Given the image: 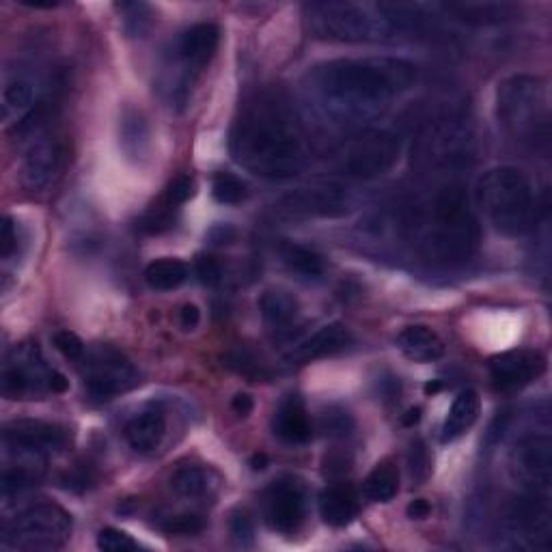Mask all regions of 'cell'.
Here are the masks:
<instances>
[{"label": "cell", "instance_id": "816d5d0a", "mask_svg": "<svg viewBox=\"0 0 552 552\" xmlns=\"http://www.w3.org/2000/svg\"><path fill=\"white\" fill-rule=\"evenodd\" d=\"M20 5L31 7V9H57L59 7V3H54V0H50V3H46V0H20Z\"/></svg>", "mask_w": 552, "mask_h": 552}, {"label": "cell", "instance_id": "5bb4252c", "mask_svg": "<svg viewBox=\"0 0 552 552\" xmlns=\"http://www.w3.org/2000/svg\"><path fill=\"white\" fill-rule=\"evenodd\" d=\"M546 374V356L537 350H509L490 358V380L496 391L516 393Z\"/></svg>", "mask_w": 552, "mask_h": 552}, {"label": "cell", "instance_id": "83f0119b", "mask_svg": "<svg viewBox=\"0 0 552 552\" xmlns=\"http://www.w3.org/2000/svg\"><path fill=\"white\" fill-rule=\"evenodd\" d=\"M121 149L130 160H143L149 151V128L145 117L134 108H128L121 115L119 123Z\"/></svg>", "mask_w": 552, "mask_h": 552}, {"label": "cell", "instance_id": "bcb514c9", "mask_svg": "<svg viewBox=\"0 0 552 552\" xmlns=\"http://www.w3.org/2000/svg\"><path fill=\"white\" fill-rule=\"evenodd\" d=\"M207 238H210V242L216 246H225V244L236 242L238 231L231 225H216V227H212L210 233H207Z\"/></svg>", "mask_w": 552, "mask_h": 552}, {"label": "cell", "instance_id": "11a10c76", "mask_svg": "<svg viewBox=\"0 0 552 552\" xmlns=\"http://www.w3.org/2000/svg\"><path fill=\"white\" fill-rule=\"evenodd\" d=\"M440 391V384L438 382H430V384H425V393L427 395H434Z\"/></svg>", "mask_w": 552, "mask_h": 552}, {"label": "cell", "instance_id": "ab89813d", "mask_svg": "<svg viewBox=\"0 0 552 552\" xmlns=\"http://www.w3.org/2000/svg\"><path fill=\"white\" fill-rule=\"evenodd\" d=\"M98 548L104 552H130V550H136L138 544L128 533H123L113 527H104L98 533Z\"/></svg>", "mask_w": 552, "mask_h": 552}, {"label": "cell", "instance_id": "9c48e42d", "mask_svg": "<svg viewBox=\"0 0 552 552\" xmlns=\"http://www.w3.org/2000/svg\"><path fill=\"white\" fill-rule=\"evenodd\" d=\"M82 380L91 397L113 399L138 384V371L113 345H98L82 358Z\"/></svg>", "mask_w": 552, "mask_h": 552}, {"label": "cell", "instance_id": "7c38bea8", "mask_svg": "<svg viewBox=\"0 0 552 552\" xmlns=\"http://www.w3.org/2000/svg\"><path fill=\"white\" fill-rule=\"evenodd\" d=\"M509 473L527 492L548 494L552 481V447L550 438L527 436L509 453Z\"/></svg>", "mask_w": 552, "mask_h": 552}, {"label": "cell", "instance_id": "8fae6325", "mask_svg": "<svg viewBox=\"0 0 552 552\" xmlns=\"http://www.w3.org/2000/svg\"><path fill=\"white\" fill-rule=\"evenodd\" d=\"M471 143V130L462 117H440L419 136V158L432 167L449 169L468 158Z\"/></svg>", "mask_w": 552, "mask_h": 552}, {"label": "cell", "instance_id": "cb8c5ba5", "mask_svg": "<svg viewBox=\"0 0 552 552\" xmlns=\"http://www.w3.org/2000/svg\"><path fill=\"white\" fill-rule=\"evenodd\" d=\"M164 434H167V419L158 408L143 410L126 425L128 445L138 453H149L160 447Z\"/></svg>", "mask_w": 552, "mask_h": 552}, {"label": "cell", "instance_id": "db71d44e", "mask_svg": "<svg viewBox=\"0 0 552 552\" xmlns=\"http://www.w3.org/2000/svg\"><path fill=\"white\" fill-rule=\"evenodd\" d=\"M421 421V408H410L404 417V425H414Z\"/></svg>", "mask_w": 552, "mask_h": 552}, {"label": "cell", "instance_id": "3957f363", "mask_svg": "<svg viewBox=\"0 0 552 552\" xmlns=\"http://www.w3.org/2000/svg\"><path fill=\"white\" fill-rule=\"evenodd\" d=\"M414 229L419 231L421 255L432 264L464 266L477 253L479 225L458 186L440 190Z\"/></svg>", "mask_w": 552, "mask_h": 552}, {"label": "cell", "instance_id": "8992f818", "mask_svg": "<svg viewBox=\"0 0 552 552\" xmlns=\"http://www.w3.org/2000/svg\"><path fill=\"white\" fill-rule=\"evenodd\" d=\"M496 113L503 128L522 143L548 141L546 87L535 76H512L496 91Z\"/></svg>", "mask_w": 552, "mask_h": 552}, {"label": "cell", "instance_id": "c3c4849f", "mask_svg": "<svg viewBox=\"0 0 552 552\" xmlns=\"http://www.w3.org/2000/svg\"><path fill=\"white\" fill-rule=\"evenodd\" d=\"M253 408H255V402H253V397L248 395V393H238L236 397L231 399V410L236 412L238 417H242V419H246L248 414L253 412Z\"/></svg>", "mask_w": 552, "mask_h": 552}, {"label": "cell", "instance_id": "ee69618b", "mask_svg": "<svg viewBox=\"0 0 552 552\" xmlns=\"http://www.w3.org/2000/svg\"><path fill=\"white\" fill-rule=\"evenodd\" d=\"M20 248V229L13 223V218L5 216L3 227H0V255L5 261H9L13 255L18 253Z\"/></svg>", "mask_w": 552, "mask_h": 552}, {"label": "cell", "instance_id": "7402d4cb", "mask_svg": "<svg viewBox=\"0 0 552 552\" xmlns=\"http://www.w3.org/2000/svg\"><path fill=\"white\" fill-rule=\"evenodd\" d=\"M445 16L468 26H499L518 16V7L509 3H445L438 5Z\"/></svg>", "mask_w": 552, "mask_h": 552}, {"label": "cell", "instance_id": "52a82bcc", "mask_svg": "<svg viewBox=\"0 0 552 552\" xmlns=\"http://www.w3.org/2000/svg\"><path fill=\"white\" fill-rule=\"evenodd\" d=\"M72 535V516L63 507L41 503L5 522L3 544L13 550H57Z\"/></svg>", "mask_w": 552, "mask_h": 552}, {"label": "cell", "instance_id": "60d3db41", "mask_svg": "<svg viewBox=\"0 0 552 552\" xmlns=\"http://www.w3.org/2000/svg\"><path fill=\"white\" fill-rule=\"evenodd\" d=\"M195 192H197L195 179H192L190 175H179L169 184L167 195H164V203H169L173 207L184 205L186 201H190L192 197H195Z\"/></svg>", "mask_w": 552, "mask_h": 552}, {"label": "cell", "instance_id": "ac0fdd59", "mask_svg": "<svg viewBox=\"0 0 552 552\" xmlns=\"http://www.w3.org/2000/svg\"><path fill=\"white\" fill-rule=\"evenodd\" d=\"M63 151L54 138H37L29 147L22 164V182L29 190L48 188L61 171Z\"/></svg>", "mask_w": 552, "mask_h": 552}, {"label": "cell", "instance_id": "30bf717a", "mask_svg": "<svg viewBox=\"0 0 552 552\" xmlns=\"http://www.w3.org/2000/svg\"><path fill=\"white\" fill-rule=\"evenodd\" d=\"M52 371L37 343H20L3 367V395L7 399H35L50 391Z\"/></svg>", "mask_w": 552, "mask_h": 552}, {"label": "cell", "instance_id": "7bdbcfd3", "mask_svg": "<svg viewBox=\"0 0 552 552\" xmlns=\"http://www.w3.org/2000/svg\"><path fill=\"white\" fill-rule=\"evenodd\" d=\"M195 272L199 276V281L207 287H216L220 281H223V268H220L218 259L214 255H207V253L197 255Z\"/></svg>", "mask_w": 552, "mask_h": 552}, {"label": "cell", "instance_id": "ba28073f", "mask_svg": "<svg viewBox=\"0 0 552 552\" xmlns=\"http://www.w3.org/2000/svg\"><path fill=\"white\" fill-rule=\"evenodd\" d=\"M402 143L393 132L365 130L345 141L337 151V169L352 179H376L399 160Z\"/></svg>", "mask_w": 552, "mask_h": 552}, {"label": "cell", "instance_id": "4dcf8cb0", "mask_svg": "<svg viewBox=\"0 0 552 552\" xmlns=\"http://www.w3.org/2000/svg\"><path fill=\"white\" fill-rule=\"evenodd\" d=\"M399 492V471L389 460L376 464L363 483V494L371 503H389Z\"/></svg>", "mask_w": 552, "mask_h": 552}, {"label": "cell", "instance_id": "f546056e", "mask_svg": "<svg viewBox=\"0 0 552 552\" xmlns=\"http://www.w3.org/2000/svg\"><path fill=\"white\" fill-rule=\"evenodd\" d=\"M216 486V475L203 466H184L171 477V488L184 499H203Z\"/></svg>", "mask_w": 552, "mask_h": 552}, {"label": "cell", "instance_id": "f907efd6", "mask_svg": "<svg viewBox=\"0 0 552 552\" xmlns=\"http://www.w3.org/2000/svg\"><path fill=\"white\" fill-rule=\"evenodd\" d=\"M67 389H69V380L61 374V371H52L50 391H52V393H65Z\"/></svg>", "mask_w": 552, "mask_h": 552}, {"label": "cell", "instance_id": "d6986e66", "mask_svg": "<svg viewBox=\"0 0 552 552\" xmlns=\"http://www.w3.org/2000/svg\"><path fill=\"white\" fill-rule=\"evenodd\" d=\"M218 41H220V31L216 24L210 22H201L190 26V29L177 39V59L182 61L186 67V74L192 78L195 72H201V69L210 63V59L218 50Z\"/></svg>", "mask_w": 552, "mask_h": 552}, {"label": "cell", "instance_id": "2e32d148", "mask_svg": "<svg viewBox=\"0 0 552 552\" xmlns=\"http://www.w3.org/2000/svg\"><path fill=\"white\" fill-rule=\"evenodd\" d=\"M354 207L352 197L339 186L300 188L283 199V210L292 216L337 218Z\"/></svg>", "mask_w": 552, "mask_h": 552}, {"label": "cell", "instance_id": "8d00e7d4", "mask_svg": "<svg viewBox=\"0 0 552 552\" xmlns=\"http://www.w3.org/2000/svg\"><path fill=\"white\" fill-rule=\"evenodd\" d=\"M175 227V207L164 203V207H154L141 220H138V229L149 236H160V233Z\"/></svg>", "mask_w": 552, "mask_h": 552}, {"label": "cell", "instance_id": "f5cc1de1", "mask_svg": "<svg viewBox=\"0 0 552 552\" xmlns=\"http://www.w3.org/2000/svg\"><path fill=\"white\" fill-rule=\"evenodd\" d=\"M251 466L255 468V471H264V468L268 466V458H266V453H257V455H253Z\"/></svg>", "mask_w": 552, "mask_h": 552}, {"label": "cell", "instance_id": "44dd1931", "mask_svg": "<svg viewBox=\"0 0 552 552\" xmlns=\"http://www.w3.org/2000/svg\"><path fill=\"white\" fill-rule=\"evenodd\" d=\"M272 430L289 445H305L313 436V425L307 414L305 402L298 395H287L276 408Z\"/></svg>", "mask_w": 552, "mask_h": 552}, {"label": "cell", "instance_id": "5b68a950", "mask_svg": "<svg viewBox=\"0 0 552 552\" xmlns=\"http://www.w3.org/2000/svg\"><path fill=\"white\" fill-rule=\"evenodd\" d=\"M307 26L313 37L345 44H367L393 37L395 26L380 5L358 3H311L305 5Z\"/></svg>", "mask_w": 552, "mask_h": 552}, {"label": "cell", "instance_id": "d6a6232c", "mask_svg": "<svg viewBox=\"0 0 552 552\" xmlns=\"http://www.w3.org/2000/svg\"><path fill=\"white\" fill-rule=\"evenodd\" d=\"M283 261L285 266L294 274L302 276V279H320L324 274V259L315 251L300 244H287L283 248Z\"/></svg>", "mask_w": 552, "mask_h": 552}, {"label": "cell", "instance_id": "603a6c76", "mask_svg": "<svg viewBox=\"0 0 552 552\" xmlns=\"http://www.w3.org/2000/svg\"><path fill=\"white\" fill-rule=\"evenodd\" d=\"M397 348L412 363H434L445 356V341L436 330L423 324L406 326L397 335Z\"/></svg>", "mask_w": 552, "mask_h": 552}, {"label": "cell", "instance_id": "7a4b0ae2", "mask_svg": "<svg viewBox=\"0 0 552 552\" xmlns=\"http://www.w3.org/2000/svg\"><path fill=\"white\" fill-rule=\"evenodd\" d=\"M229 145L244 169L276 182L296 177L309 160L294 108L276 91H261L240 108Z\"/></svg>", "mask_w": 552, "mask_h": 552}, {"label": "cell", "instance_id": "836d02e7", "mask_svg": "<svg viewBox=\"0 0 552 552\" xmlns=\"http://www.w3.org/2000/svg\"><path fill=\"white\" fill-rule=\"evenodd\" d=\"M227 367H231L233 371H238L240 376L248 378V380H268L272 374L270 369L266 367V363L261 361V358L246 350V348H238L227 354Z\"/></svg>", "mask_w": 552, "mask_h": 552}, {"label": "cell", "instance_id": "d590c367", "mask_svg": "<svg viewBox=\"0 0 552 552\" xmlns=\"http://www.w3.org/2000/svg\"><path fill=\"white\" fill-rule=\"evenodd\" d=\"M320 425H322V432L326 436L345 438V436H350L352 430H354V419H352V414L345 408L330 406V408L324 410Z\"/></svg>", "mask_w": 552, "mask_h": 552}, {"label": "cell", "instance_id": "4fadbf2b", "mask_svg": "<svg viewBox=\"0 0 552 552\" xmlns=\"http://www.w3.org/2000/svg\"><path fill=\"white\" fill-rule=\"evenodd\" d=\"M505 527L518 546H537L550 535V505L548 496L527 492L507 509Z\"/></svg>", "mask_w": 552, "mask_h": 552}, {"label": "cell", "instance_id": "f6af8a7d", "mask_svg": "<svg viewBox=\"0 0 552 552\" xmlns=\"http://www.w3.org/2000/svg\"><path fill=\"white\" fill-rule=\"evenodd\" d=\"M231 533L236 540L242 544V546H248L253 542V535H255V529H253V522L251 518H248L246 514H236L231 518Z\"/></svg>", "mask_w": 552, "mask_h": 552}, {"label": "cell", "instance_id": "4316f807", "mask_svg": "<svg viewBox=\"0 0 552 552\" xmlns=\"http://www.w3.org/2000/svg\"><path fill=\"white\" fill-rule=\"evenodd\" d=\"M259 311L272 330H285L296 320L298 300L285 289H268L259 298Z\"/></svg>", "mask_w": 552, "mask_h": 552}, {"label": "cell", "instance_id": "d4e9b609", "mask_svg": "<svg viewBox=\"0 0 552 552\" xmlns=\"http://www.w3.org/2000/svg\"><path fill=\"white\" fill-rule=\"evenodd\" d=\"M320 516L330 527H348L358 516V496L350 483H333L320 494Z\"/></svg>", "mask_w": 552, "mask_h": 552}, {"label": "cell", "instance_id": "ffe728a7", "mask_svg": "<svg viewBox=\"0 0 552 552\" xmlns=\"http://www.w3.org/2000/svg\"><path fill=\"white\" fill-rule=\"evenodd\" d=\"M352 343L354 335L350 333V328H345L343 324H328L317 330V333H313L307 341L296 345V348L287 354V361L294 365H307L313 361H320V358L341 354L348 350Z\"/></svg>", "mask_w": 552, "mask_h": 552}, {"label": "cell", "instance_id": "b9f144b4", "mask_svg": "<svg viewBox=\"0 0 552 552\" xmlns=\"http://www.w3.org/2000/svg\"><path fill=\"white\" fill-rule=\"evenodd\" d=\"M54 348H57L69 361H82L85 358V343L82 339L72 333V330H59L57 335L52 337Z\"/></svg>", "mask_w": 552, "mask_h": 552}, {"label": "cell", "instance_id": "277c9868", "mask_svg": "<svg viewBox=\"0 0 552 552\" xmlns=\"http://www.w3.org/2000/svg\"><path fill=\"white\" fill-rule=\"evenodd\" d=\"M477 203L503 236H524L537 220V199L529 177L516 167H496L477 184Z\"/></svg>", "mask_w": 552, "mask_h": 552}, {"label": "cell", "instance_id": "f1b7e54d", "mask_svg": "<svg viewBox=\"0 0 552 552\" xmlns=\"http://www.w3.org/2000/svg\"><path fill=\"white\" fill-rule=\"evenodd\" d=\"M145 281L151 289H158V292H171V289H177L188 281V266L182 259L173 257L156 259L145 268Z\"/></svg>", "mask_w": 552, "mask_h": 552}, {"label": "cell", "instance_id": "7dc6e473", "mask_svg": "<svg viewBox=\"0 0 552 552\" xmlns=\"http://www.w3.org/2000/svg\"><path fill=\"white\" fill-rule=\"evenodd\" d=\"M201 322V311L197 305H184L179 311V326L184 330H195Z\"/></svg>", "mask_w": 552, "mask_h": 552}, {"label": "cell", "instance_id": "e575fe53", "mask_svg": "<svg viewBox=\"0 0 552 552\" xmlns=\"http://www.w3.org/2000/svg\"><path fill=\"white\" fill-rule=\"evenodd\" d=\"M212 195L223 205H238L246 199V184L238 175L218 171L212 179Z\"/></svg>", "mask_w": 552, "mask_h": 552}, {"label": "cell", "instance_id": "1f68e13d", "mask_svg": "<svg viewBox=\"0 0 552 552\" xmlns=\"http://www.w3.org/2000/svg\"><path fill=\"white\" fill-rule=\"evenodd\" d=\"M35 104V85L29 76H11L3 87V117L9 119L13 113L31 110Z\"/></svg>", "mask_w": 552, "mask_h": 552}, {"label": "cell", "instance_id": "e0dca14e", "mask_svg": "<svg viewBox=\"0 0 552 552\" xmlns=\"http://www.w3.org/2000/svg\"><path fill=\"white\" fill-rule=\"evenodd\" d=\"M5 447L9 451L50 453L61 451L67 445V430L57 423L20 419L5 427Z\"/></svg>", "mask_w": 552, "mask_h": 552}, {"label": "cell", "instance_id": "681fc988", "mask_svg": "<svg viewBox=\"0 0 552 552\" xmlns=\"http://www.w3.org/2000/svg\"><path fill=\"white\" fill-rule=\"evenodd\" d=\"M406 514L410 520H425L427 516L432 514V505L427 503L425 499H417V501H412L406 509Z\"/></svg>", "mask_w": 552, "mask_h": 552}, {"label": "cell", "instance_id": "9a60e30c", "mask_svg": "<svg viewBox=\"0 0 552 552\" xmlns=\"http://www.w3.org/2000/svg\"><path fill=\"white\" fill-rule=\"evenodd\" d=\"M264 514L279 533H296L307 518V492L296 479L274 481L264 496Z\"/></svg>", "mask_w": 552, "mask_h": 552}, {"label": "cell", "instance_id": "484cf974", "mask_svg": "<svg viewBox=\"0 0 552 552\" xmlns=\"http://www.w3.org/2000/svg\"><path fill=\"white\" fill-rule=\"evenodd\" d=\"M479 410H481V399H479L477 391H473V389L462 391L458 397H455V402L451 404V410L445 419L443 436H440V440L447 445V443H453V440L462 438L477 423Z\"/></svg>", "mask_w": 552, "mask_h": 552}, {"label": "cell", "instance_id": "f35d334b", "mask_svg": "<svg viewBox=\"0 0 552 552\" xmlns=\"http://www.w3.org/2000/svg\"><path fill=\"white\" fill-rule=\"evenodd\" d=\"M160 529L169 535H197L205 529V520L197 514H179L164 520Z\"/></svg>", "mask_w": 552, "mask_h": 552}, {"label": "cell", "instance_id": "6da1fadb", "mask_svg": "<svg viewBox=\"0 0 552 552\" xmlns=\"http://www.w3.org/2000/svg\"><path fill=\"white\" fill-rule=\"evenodd\" d=\"M417 80V65L395 57L335 59L309 72V91L335 123L369 121L391 106Z\"/></svg>", "mask_w": 552, "mask_h": 552}, {"label": "cell", "instance_id": "74e56055", "mask_svg": "<svg viewBox=\"0 0 552 552\" xmlns=\"http://www.w3.org/2000/svg\"><path fill=\"white\" fill-rule=\"evenodd\" d=\"M408 466H410V477L423 483L432 473V455L427 451L423 440H414L410 445V453H408Z\"/></svg>", "mask_w": 552, "mask_h": 552}]
</instances>
